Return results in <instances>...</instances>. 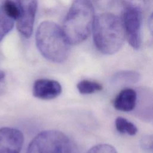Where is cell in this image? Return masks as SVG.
<instances>
[{
	"label": "cell",
	"mask_w": 153,
	"mask_h": 153,
	"mask_svg": "<svg viewBox=\"0 0 153 153\" xmlns=\"http://www.w3.org/2000/svg\"><path fill=\"white\" fill-rule=\"evenodd\" d=\"M87 153H117V152L112 145L101 143L93 146Z\"/></svg>",
	"instance_id": "2e32d148"
},
{
	"label": "cell",
	"mask_w": 153,
	"mask_h": 153,
	"mask_svg": "<svg viewBox=\"0 0 153 153\" xmlns=\"http://www.w3.org/2000/svg\"><path fill=\"white\" fill-rule=\"evenodd\" d=\"M62 93L60 84L50 79H39L35 81L32 93L34 97L42 100H50L58 97Z\"/></svg>",
	"instance_id": "ba28073f"
},
{
	"label": "cell",
	"mask_w": 153,
	"mask_h": 153,
	"mask_svg": "<svg viewBox=\"0 0 153 153\" xmlns=\"http://www.w3.org/2000/svg\"><path fill=\"white\" fill-rule=\"evenodd\" d=\"M5 77V73L4 72L0 71V82Z\"/></svg>",
	"instance_id": "ac0fdd59"
},
{
	"label": "cell",
	"mask_w": 153,
	"mask_h": 153,
	"mask_svg": "<svg viewBox=\"0 0 153 153\" xmlns=\"http://www.w3.org/2000/svg\"><path fill=\"white\" fill-rule=\"evenodd\" d=\"M139 78V74L136 72L124 71L115 74L113 78V81L115 83L118 84H130L137 82Z\"/></svg>",
	"instance_id": "8fae6325"
},
{
	"label": "cell",
	"mask_w": 153,
	"mask_h": 153,
	"mask_svg": "<svg viewBox=\"0 0 153 153\" xmlns=\"http://www.w3.org/2000/svg\"><path fill=\"white\" fill-rule=\"evenodd\" d=\"M125 35L130 45L134 49L141 45L142 12L133 8H124L121 20Z\"/></svg>",
	"instance_id": "5b68a950"
},
{
	"label": "cell",
	"mask_w": 153,
	"mask_h": 153,
	"mask_svg": "<svg viewBox=\"0 0 153 153\" xmlns=\"http://www.w3.org/2000/svg\"><path fill=\"white\" fill-rule=\"evenodd\" d=\"M20 13L17 19V27L25 38H29L33 31L37 8V0H17Z\"/></svg>",
	"instance_id": "8992f818"
},
{
	"label": "cell",
	"mask_w": 153,
	"mask_h": 153,
	"mask_svg": "<svg viewBox=\"0 0 153 153\" xmlns=\"http://www.w3.org/2000/svg\"><path fill=\"white\" fill-rule=\"evenodd\" d=\"M115 125L116 129L121 133L134 136L137 132V128L133 123L121 117H118L115 119Z\"/></svg>",
	"instance_id": "7c38bea8"
},
{
	"label": "cell",
	"mask_w": 153,
	"mask_h": 153,
	"mask_svg": "<svg viewBox=\"0 0 153 153\" xmlns=\"http://www.w3.org/2000/svg\"><path fill=\"white\" fill-rule=\"evenodd\" d=\"M124 8H133L141 11L145 10L149 4V0H121Z\"/></svg>",
	"instance_id": "9a60e30c"
},
{
	"label": "cell",
	"mask_w": 153,
	"mask_h": 153,
	"mask_svg": "<svg viewBox=\"0 0 153 153\" xmlns=\"http://www.w3.org/2000/svg\"><path fill=\"white\" fill-rule=\"evenodd\" d=\"M94 19V9L89 0H74L64 20L62 28L69 44H79L87 39Z\"/></svg>",
	"instance_id": "3957f363"
},
{
	"label": "cell",
	"mask_w": 153,
	"mask_h": 153,
	"mask_svg": "<svg viewBox=\"0 0 153 153\" xmlns=\"http://www.w3.org/2000/svg\"><path fill=\"white\" fill-rule=\"evenodd\" d=\"M99 8L105 10L109 8L113 4L114 0H91Z\"/></svg>",
	"instance_id": "e0dca14e"
},
{
	"label": "cell",
	"mask_w": 153,
	"mask_h": 153,
	"mask_svg": "<svg viewBox=\"0 0 153 153\" xmlns=\"http://www.w3.org/2000/svg\"><path fill=\"white\" fill-rule=\"evenodd\" d=\"M35 38L39 52L49 61L61 63L67 59L70 44L62 29L55 23L42 22L37 29Z\"/></svg>",
	"instance_id": "7a4b0ae2"
},
{
	"label": "cell",
	"mask_w": 153,
	"mask_h": 153,
	"mask_svg": "<svg viewBox=\"0 0 153 153\" xmlns=\"http://www.w3.org/2000/svg\"><path fill=\"white\" fill-rule=\"evenodd\" d=\"M92 27L94 43L102 53L113 54L122 47L126 35L122 22L117 16L100 14L94 18Z\"/></svg>",
	"instance_id": "6da1fadb"
},
{
	"label": "cell",
	"mask_w": 153,
	"mask_h": 153,
	"mask_svg": "<svg viewBox=\"0 0 153 153\" xmlns=\"http://www.w3.org/2000/svg\"><path fill=\"white\" fill-rule=\"evenodd\" d=\"M15 20L10 16L4 10L2 7H0V42L12 30Z\"/></svg>",
	"instance_id": "30bf717a"
},
{
	"label": "cell",
	"mask_w": 153,
	"mask_h": 153,
	"mask_svg": "<svg viewBox=\"0 0 153 153\" xmlns=\"http://www.w3.org/2000/svg\"><path fill=\"white\" fill-rule=\"evenodd\" d=\"M76 87L79 92L82 94H91L101 91L103 88L102 85L100 83L88 79H83L79 81L77 84Z\"/></svg>",
	"instance_id": "4fadbf2b"
},
{
	"label": "cell",
	"mask_w": 153,
	"mask_h": 153,
	"mask_svg": "<svg viewBox=\"0 0 153 153\" xmlns=\"http://www.w3.org/2000/svg\"><path fill=\"white\" fill-rule=\"evenodd\" d=\"M5 12L15 20L17 19L20 13L19 7L17 2L12 0H5L1 5Z\"/></svg>",
	"instance_id": "5bb4252c"
},
{
	"label": "cell",
	"mask_w": 153,
	"mask_h": 153,
	"mask_svg": "<svg viewBox=\"0 0 153 153\" xmlns=\"http://www.w3.org/2000/svg\"><path fill=\"white\" fill-rule=\"evenodd\" d=\"M137 101V93L132 88L122 90L115 98L113 105L115 109L124 112H130L134 109Z\"/></svg>",
	"instance_id": "9c48e42d"
},
{
	"label": "cell",
	"mask_w": 153,
	"mask_h": 153,
	"mask_svg": "<svg viewBox=\"0 0 153 153\" xmlns=\"http://www.w3.org/2000/svg\"><path fill=\"white\" fill-rule=\"evenodd\" d=\"M26 153H78V149L68 135L50 130L38 134L29 144Z\"/></svg>",
	"instance_id": "277c9868"
},
{
	"label": "cell",
	"mask_w": 153,
	"mask_h": 153,
	"mask_svg": "<svg viewBox=\"0 0 153 153\" xmlns=\"http://www.w3.org/2000/svg\"><path fill=\"white\" fill-rule=\"evenodd\" d=\"M23 142V134L19 130L0 128V153H20Z\"/></svg>",
	"instance_id": "52a82bcc"
}]
</instances>
